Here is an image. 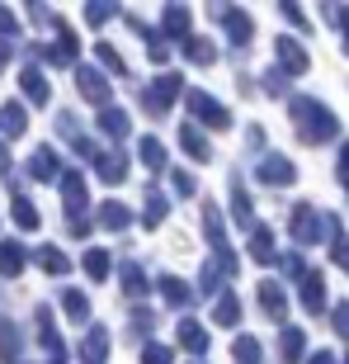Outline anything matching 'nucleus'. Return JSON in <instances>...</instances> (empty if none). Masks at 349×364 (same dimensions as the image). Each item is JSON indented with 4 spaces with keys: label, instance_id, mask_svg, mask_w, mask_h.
<instances>
[]
</instances>
